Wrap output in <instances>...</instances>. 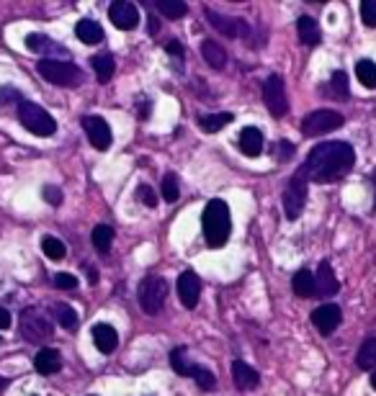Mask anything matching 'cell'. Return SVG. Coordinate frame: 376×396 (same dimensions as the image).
<instances>
[{"mask_svg": "<svg viewBox=\"0 0 376 396\" xmlns=\"http://www.w3.org/2000/svg\"><path fill=\"white\" fill-rule=\"evenodd\" d=\"M356 165V152L348 142H322L307 155L299 175L305 181L330 183L348 175Z\"/></svg>", "mask_w": 376, "mask_h": 396, "instance_id": "1", "label": "cell"}, {"mask_svg": "<svg viewBox=\"0 0 376 396\" xmlns=\"http://www.w3.org/2000/svg\"><path fill=\"white\" fill-rule=\"evenodd\" d=\"M201 227H204V239L209 247H222L230 239L232 232V216H230V206L222 198H211L201 214Z\"/></svg>", "mask_w": 376, "mask_h": 396, "instance_id": "2", "label": "cell"}, {"mask_svg": "<svg viewBox=\"0 0 376 396\" xmlns=\"http://www.w3.org/2000/svg\"><path fill=\"white\" fill-rule=\"evenodd\" d=\"M36 72L57 87H78L83 83L81 67L64 62V59H57V57H44L41 62H36Z\"/></svg>", "mask_w": 376, "mask_h": 396, "instance_id": "3", "label": "cell"}, {"mask_svg": "<svg viewBox=\"0 0 376 396\" xmlns=\"http://www.w3.org/2000/svg\"><path fill=\"white\" fill-rule=\"evenodd\" d=\"M18 121L24 124L26 132H32L36 136H52L57 132V121L52 119V113L44 111L41 106L32 104V101L18 104Z\"/></svg>", "mask_w": 376, "mask_h": 396, "instance_id": "4", "label": "cell"}, {"mask_svg": "<svg viewBox=\"0 0 376 396\" xmlns=\"http://www.w3.org/2000/svg\"><path fill=\"white\" fill-rule=\"evenodd\" d=\"M18 327H21V337H26L29 342H36V345L47 342L49 337L55 334V330H52V319H49L39 306H29V309L21 311V322H18Z\"/></svg>", "mask_w": 376, "mask_h": 396, "instance_id": "5", "label": "cell"}, {"mask_svg": "<svg viewBox=\"0 0 376 396\" xmlns=\"http://www.w3.org/2000/svg\"><path fill=\"white\" fill-rule=\"evenodd\" d=\"M137 299H139V306H142L147 314H160V309L165 306V299H168V283L165 278L160 276H147L139 283V291H137Z\"/></svg>", "mask_w": 376, "mask_h": 396, "instance_id": "6", "label": "cell"}, {"mask_svg": "<svg viewBox=\"0 0 376 396\" xmlns=\"http://www.w3.org/2000/svg\"><path fill=\"white\" fill-rule=\"evenodd\" d=\"M340 127H343V116H340L337 111H328V108L307 113L305 119H302V134L305 136L328 134V132H335V129H340Z\"/></svg>", "mask_w": 376, "mask_h": 396, "instance_id": "7", "label": "cell"}, {"mask_svg": "<svg viewBox=\"0 0 376 396\" xmlns=\"http://www.w3.org/2000/svg\"><path fill=\"white\" fill-rule=\"evenodd\" d=\"M305 204H307V181L296 173L288 181L286 190H284V214H286V219H291V222L299 219L302 211H305Z\"/></svg>", "mask_w": 376, "mask_h": 396, "instance_id": "8", "label": "cell"}, {"mask_svg": "<svg viewBox=\"0 0 376 396\" xmlns=\"http://www.w3.org/2000/svg\"><path fill=\"white\" fill-rule=\"evenodd\" d=\"M263 101H265V106H268L271 116H276V119L286 116L288 98H286V85H284V78H281V75H271V78L265 80Z\"/></svg>", "mask_w": 376, "mask_h": 396, "instance_id": "9", "label": "cell"}, {"mask_svg": "<svg viewBox=\"0 0 376 396\" xmlns=\"http://www.w3.org/2000/svg\"><path fill=\"white\" fill-rule=\"evenodd\" d=\"M83 129H85L90 144H93L98 152H106L113 144L111 124L106 119H101V116H85V119H83Z\"/></svg>", "mask_w": 376, "mask_h": 396, "instance_id": "10", "label": "cell"}, {"mask_svg": "<svg viewBox=\"0 0 376 396\" xmlns=\"http://www.w3.org/2000/svg\"><path fill=\"white\" fill-rule=\"evenodd\" d=\"M207 21L214 26L216 31L222 34V36H242V39H250V26L242 21V18H227V16H219L216 10H209L207 8Z\"/></svg>", "mask_w": 376, "mask_h": 396, "instance_id": "11", "label": "cell"}, {"mask_svg": "<svg viewBox=\"0 0 376 396\" xmlns=\"http://www.w3.org/2000/svg\"><path fill=\"white\" fill-rule=\"evenodd\" d=\"M340 322H343V311H340V306L337 304H322L320 309L312 311V325L317 327V332L320 334H333L340 327Z\"/></svg>", "mask_w": 376, "mask_h": 396, "instance_id": "12", "label": "cell"}, {"mask_svg": "<svg viewBox=\"0 0 376 396\" xmlns=\"http://www.w3.org/2000/svg\"><path fill=\"white\" fill-rule=\"evenodd\" d=\"M109 18H111V24L121 31H132L137 29L139 24V10H137L134 3H127V0H116L111 3V8H109Z\"/></svg>", "mask_w": 376, "mask_h": 396, "instance_id": "13", "label": "cell"}, {"mask_svg": "<svg viewBox=\"0 0 376 396\" xmlns=\"http://www.w3.org/2000/svg\"><path fill=\"white\" fill-rule=\"evenodd\" d=\"M178 299L186 309H193L201 299V281L193 270H186L178 276Z\"/></svg>", "mask_w": 376, "mask_h": 396, "instance_id": "14", "label": "cell"}, {"mask_svg": "<svg viewBox=\"0 0 376 396\" xmlns=\"http://www.w3.org/2000/svg\"><path fill=\"white\" fill-rule=\"evenodd\" d=\"M314 283H317V296L322 299H328V296H335L340 291V283H337L335 273H333V265L328 260L320 262V268H317V276H314Z\"/></svg>", "mask_w": 376, "mask_h": 396, "instance_id": "15", "label": "cell"}, {"mask_svg": "<svg viewBox=\"0 0 376 396\" xmlns=\"http://www.w3.org/2000/svg\"><path fill=\"white\" fill-rule=\"evenodd\" d=\"M34 368L36 373L41 376H55L60 368H62V355H60V350L55 348H41L34 358Z\"/></svg>", "mask_w": 376, "mask_h": 396, "instance_id": "16", "label": "cell"}, {"mask_svg": "<svg viewBox=\"0 0 376 396\" xmlns=\"http://www.w3.org/2000/svg\"><path fill=\"white\" fill-rule=\"evenodd\" d=\"M232 379H235V386L240 388V391H253V388L260 383V376L253 365L242 363V360H235L232 363Z\"/></svg>", "mask_w": 376, "mask_h": 396, "instance_id": "17", "label": "cell"}, {"mask_svg": "<svg viewBox=\"0 0 376 396\" xmlns=\"http://www.w3.org/2000/svg\"><path fill=\"white\" fill-rule=\"evenodd\" d=\"M237 144H240V152L245 155V157H258L260 152H263V134H260V129L256 127H245L240 132V139H237Z\"/></svg>", "mask_w": 376, "mask_h": 396, "instance_id": "18", "label": "cell"}, {"mask_svg": "<svg viewBox=\"0 0 376 396\" xmlns=\"http://www.w3.org/2000/svg\"><path fill=\"white\" fill-rule=\"evenodd\" d=\"M93 342H96V348L101 350L104 355H109V353H113L116 345H119V334H116V330H113L111 325L98 322V325H93Z\"/></svg>", "mask_w": 376, "mask_h": 396, "instance_id": "19", "label": "cell"}, {"mask_svg": "<svg viewBox=\"0 0 376 396\" xmlns=\"http://www.w3.org/2000/svg\"><path fill=\"white\" fill-rule=\"evenodd\" d=\"M26 47L32 49V52H36V55H62V57H70V52L64 47H60V44H55V41L49 39V36H44V34H29L26 36Z\"/></svg>", "mask_w": 376, "mask_h": 396, "instance_id": "20", "label": "cell"}, {"mask_svg": "<svg viewBox=\"0 0 376 396\" xmlns=\"http://www.w3.org/2000/svg\"><path fill=\"white\" fill-rule=\"evenodd\" d=\"M296 31H299V41H302L305 47H317V44L322 41L320 24H317L312 16L299 18V21H296Z\"/></svg>", "mask_w": 376, "mask_h": 396, "instance_id": "21", "label": "cell"}, {"mask_svg": "<svg viewBox=\"0 0 376 396\" xmlns=\"http://www.w3.org/2000/svg\"><path fill=\"white\" fill-rule=\"evenodd\" d=\"M75 36H78L83 44L93 47V44H101V41H104V29H101V24L93 21V18H83V21H78V26H75Z\"/></svg>", "mask_w": 376, "mask_h": 396, "instance_id": "22", "label": "cell"}, {"mask_svg": "<svg viewBox=\"0 0 376 396\" xmlns=\"http://www.w3.org/2000/svg\"><path fill=\"white\" fill-rule=\"evenodd\" d=\"M291 285H294V293L299 299H312V296H317V283H314L312 270H307V268L296 270Z\"/></svg>", "mask_w": 376, "mask_h": 396, "instance_id": "23", "label": "cell"}, {"mask_svg": "<svg viewBox=\"0 0 376 396\" xmlns=\"http://www.w3.org/2000/svg\"><path fill=\"white\" fill-rule=\"evenodd\" d=\"M201 57H204V62L209 67H214V70H222L224 64H227V52H224L216 41H204L201 44Z\"/></svg>", "mask_w": 376, "mask_h": 396, "instance_id": "24", "label": "cell"}, {"mask_svg": "<svg viewBox=\"0 0 376 396\" xmlns=\"http://www.w3.org/2000/svg\"><path fill=\"white\" fill-rule=\"evenodd\" d=\"M90 64H93V70H96V78L101 80V83L111 80L113 70H116V62H113L111 52H101V55H96L93 59H90Z\"/></svg>", "mask_w": 376, "mask_h": 396, "instance_id": "25", "label": "cell"}, {"mask_svg": "<svg viewBox=\"0 0 376 396\" xmlns=\"http://www.w3.org/2000/svg\"><path fill=\"white\" fill-rule=\"evenodd\" d=\"M356 363L363 371H376V337H368L363 345H361L358 355H356Z\"/></svg>", "mask_w": 376, "mask_h": 396, "instance_id": "26", "label": "cell"}, {"mask_svg": "<svg viewBox=\"0 0 376 396\" xmlns=\"http://www.w3.org/2000/svg\"><path fill=\"white\" fill-rule=\"evenodd\" d=\"M356 78L363 87L368 90H376V62L371 59H358L356 62Z\"/></svg>", "mask_w": 376, "mask_h": 396, "instance_id": "27", "label": "cell"}, {"mask_svg": "<svg viewBox=\"0 0 376 396\" xmlns=\"http://www.w3.org/2000/svg\"><path fill=\"white\" fill-rule=\"evenodd\" d=\"M227 124H232V113H209V116H201L199 119V127L209 134H216V132H222Z\"/></svg>", "mask_w": 376, "mask_h": 396, "instance_id": "28", "label": "cell"}, {"mask_svg": "<svg viewBox=\"0 0 376 396\" xmlns=\"http://www.w3.org/2000/svg\"><path fill=\"white\" fill-rule=\"evenodd\" d=\"M186 353H188L186 348H176V350H173V353H170V365H173V371H176L178 376H191V379H193L196 363L186 360Z\"/></svg>", "mask_w": 376, "mask_h": 396, "instance_id": "29", "label": "cell"}, {"mask_svg": "<svg viewBox=\"0 0 376 396\" xmlns=\"http://www.w3.org/2000/svg\"><path fill=\"white\" fill-rule=\"evenodd\" d=\"M90 239H93V247H96L98 253H109L113 245V229L109 224H98L96 229H93V234H90Z\"/></svg>", "mask_w": 376, "mask_h": 396, "instance_id": "30", "label": "cell"}, {"mask_svg": "<svg viewBox=\"0 0 376 396\" xmlns=\"http://www.w3.org/2000/svg\"><path fill=\"white\" fill-rule=\"evenodd\" d=\"M52 314H55V319L64 330H75V327H78V314H75V309H72L70 304H55V306H52Z\"/></svg>", "mask_w": 376, "mask_h": 396, "instance_id": "31", "label": "cell"}, {"mask_svg": "<svg viewBox=\"0 0 376 396\" xmlns=\"http://www.w3.org/2000/svg\"><path fill=\"white\" fill-rule=\"evenodd\" d=\"M158 10L168 18H183L188 13V6L183 0H158Z\"/></svg>", "mask_w": 376, "mask_h": 396, "instance_id": "32", "label": "cell"}, {"mask_svg": "<svg viewBox=\"0 0 376 396\" xmlns=\"http://www.w3.org/2000/svg\"><path fill=\"white\" fill-rule=\"evenodd\" d=\"M328 93L333 98H348V75L343 70L333 72V78L328 83Z\"/></svg>", "mask_w": 376, "mask_h": 396, "instance_id": "33", "label": "cell"}, {"mask_svg": "<svg viewBox=\"0 0 376 396\" xmlns=\"http://www.w3.org/2000/svg\"><path fill=\"white\" fill-rule=\"evenodd\" d=\"M41 253L47 255L49 260L57 262V260H62L67 250H64V242H60L57 237H41Z\"/></svg>", "mask_w": 376, "mask_h": 396, "instance_id": "34", "label": "cell"}, {"mask_svg": "<svg viewBox=\"0 0 376 396\" xmlns=\"http://www.w3.org/2000/svg\"><path fill=\"white\" fill-rule=\"evenodd\" d=\"M193 381L199 383V388H204V391H209V388L216 386V376L209 368H204V365H196V371H193Z\"/></svg>", "mask_w": 376, "mask_h": 396, "instance_id": "35", "label": "cell"}, {"mask_svg": "<svg viewBox=\"0 0 376 396\" xmlns=\"http://www.w3.org/2000/svg\"><path fill=\"white\" fill-rule=\"evenodd\" d=\"M137 201H139L142 206H147V208L158 206V196H155V190L150 188L147 183H139V185H137Z\"/></svg>", "mask_w": 376, "mask_h": 396, "instance_id": "36", "label": "cell"}, {"mask_svg": "<svg viewBox=\"0 0 376 396\" xmlns=\"http://www.w3.org/2000/svg\"><path fill=\"white\" fill-rule=\"evenodd\" d=\"M181 196V190H178V178L173 173H168L162 178V198L165 201H178Z\"/></svg>", "mask_w": 376, "mask_h": 396, "instance_id": "37", "label": "cell"}, {"mask_svg": "<svg viewBox=\"0 0 376 396\" xmlns=\"http://www.w3.org/2000/svg\"><path fill=\"white\" fill-rule=\"evenodd\" d=\"M361 18L368 29H376V0H363L361 3Z\"/></svg>", "mask_w": 376, "mask_h": 396, "instance_id": "38", "label": "cell"}, {"mask_svg": "<svg viewBox=\"0 0 376 396\" xmlns=\"http://www.w3.org/2000/svg\"><path fill=\"white\" fill-rule=\"evenodd\" d=\"M55 285L57 288H62V291H75V288H78V278L70 276V273H57Z\"/></svg>", "mask_w": 376, "mask_h": 396, "instance_id": "39", "label": "cell"}, {"mask_svg": "<svg viewBox=\"0 0 376 396\" xmlns=\"http://www.w3.org/2000/svg\"><path fill=\"white\" fill-rule=\"evenodd\" d=\"M44 201H49V206H60L62 204V190L57 185H44Z\"/></svg>", "mask_w": 376, "mask_h": 396, "instance_id": "40", "label": "cell"}, {"mask_svg": "<svg viewBox=\"0 0 376 396\" xmlns=\"http://www.w3.org/2000/svg\"><path fill=\"white\" fill-rule=\"evenodd\" d=\"M276 150H279V160H281V162H286V160H291V157H294V144H291V142H286V139H284V142H279V144H276Z\"/></svg>", "mask_w": 376, "mask_h": 396, "instance_id": "41", "label": "cell"}, {"mask_svg": "<svg viewBox=\"0 0 376 396\" xmlns=\"http://www.w3.org/2000/svg\"><path fill=\"white\" fill-rule=\"evenodd\" d=\"M165 52H168V55H173V57H178V59H183V55H186L183 44H181V41H176V39H170L168 44H165Z\"/></svg>", "mask_w": 376, "mask_h": 396, "instance_id": "42", "label": "cell"}, {"mask_svg": "<svg viewBox=\"0 0 376 396\" xmlns=\"http://www.w3.org/2000/svg\"><path fill=\"white\" fill-rule=\"evenodd\" d=\"M11 327V314L8 309H0V330H8Z\"/></svg>", "mask_w": 376, "mask_h": 396, "instance_id": "43", "label": "cell"}, {"mask_svg": "<svg viewBox=\"0 0 376 396\" xmlns=\"http://www.w3.org/2000/svg\"><path fill=\"white\" fill-rule=\"evenodd\" d=\"M8 98H18V93H16V90H11V87H6V90H3V87H0V101H3V104H6V101H8ZM18 101H21V98H18Z\"/></svg>", "mask_w": 376, "mask_h": 396, "instance_id": "44", "label": "cell"}, {"mask_svg": "<svg viewBox=\"0 0 376 396\" xmlns=\"http://www.w3.org/2000/svg\"><path fill=\"white\" fill-rule=\"evenodd\" d=\"M83 268L88 270V276H90V283H96V281H98V273H96V268H93V265H83Z\"/></svg>", "mask_w": 376, "mask_h": 396, "instance_id": "45", "label": "cell"}, {"mask_svg": "<svg viewBox=\"0 0 376 396\" xmlns=\"http://www.w3.org/2000/svg\"><path fill=\"white\" fill-rule=\"evenodd\" d=\"M8 383H11L8 379H3V376H0V394H3V391H6V388H8Z\"/></svg>", "mask_w": 376, "mask_h": 396, "instance_id": "46", "label": "cell"}, {"mask_svg": "<svg viewBox=\"0 0 376 396\" xmlns=\"http://www.w3.org/2000/svg\"><path fill=\"white\" fill-rule=\"evenodd\" d=\"M371 183H374V196H376V170H374V175H371Z\"/></svg>", "mask_w": 376, "mask_h": 396, "instance_id": "47", "label": "cell"}, {"mask_svg": "<svg viewBox=\"0 0 376 396\" xmlns=\"http://www.w3.org/2000/svg\"><path fill=\"white\" fill-rule=\"evenodd\" d=\"M371 386H374V391H376V371H374V376H371Z\"/></svg>", "mask_w": 376, "mask_h": 396, "instance_id": "48", "label": "cell"}]
</instances>
